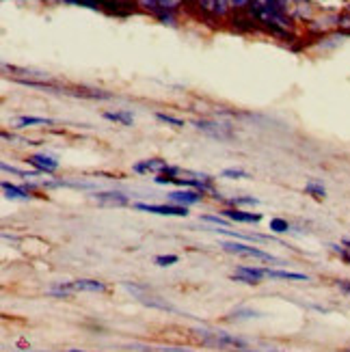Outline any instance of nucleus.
<instances>
[{
    "instance_id": "1",
    "label": "nucleus",
    "mask_w": 350,
    "mask_h": 352,
    "mask_svg": "<svg viewBox=\"0 0 350 352\" xmlns=\"http://www.w3.org/2000/svg\"><path fill=\"white\" fill-rule=\"evenodd\" d=\"M182 3H186V0H134V7L154 13L160 20H171Z\"/></svg>"
},
{
    "instance_id": "2",
    "label": "nucleus",
    "mask_w": 350,
    "mask_h": 352,
    "mask_svg": "<svg viewBox=\"0 0 350 352\" xmlns=\"http://www.w3.org/2000/svg\"><path fill=\"white\" fill-rule=\"evenodd\" d=\"M201 342L206 346H215V348H221V350H240L245 352L247 350V342L236 338V335H230V333H206L201 331Z\"/></svg>"
},
{
    "instance_id": "3",
    "label": "nucleus",
    "mask_w": 350,
    "mask_h": 352,
    "mask_svg": "<svg viewBox=\"0 0 350 352\" xmlns=\"http://www.w3.org/2000/svg\"><path fill=\"white\" fill-rule=\"evenodd\" d=\"M195 128L212 136V139H219V141H230L234 139V130L232 126H227V124H221V121H210V119H199V121H195Z\"/></svg>"
},
{
    "instance_id": "4",
    "label": "nucleus",
    "mask_w": 350,
    "mask_h": 352,
    "mask_svg": "<svg viewBox=\"0 0 350 352\" xmlns=\"http://www.w3.org/2000/svg\"><path fill=\"white\" fill-rule=\"evenodd\" d=\"M223 251L234 253V255H245V257L264 259V262H279V259H277V257H272L270 253H264L262 249L249 247V244H242V242H225V244H223Z\"/></svg>"
},
{
    "instance_id": "5",
    "label": "nucleus",
    "mask_w": 350,
    "mask_h": 352,
    "mask_svg": "<svg viewBox=\"0 0 350 352\" xmlns=\"http://www.w3.org/2000/svg\"><path fill=\"white\" fill-rule=\"evenodd\" d=\"M136 210H143V212H151V214H160V217H182L186 219L188 217V208L184 206H154V204H134Z\"/></svg>"
},
{
    "instance_id": "6",
    "label": "nucleus",
    "mask_w": 350,
    "mask_h": 352,
    "mask_svg": "<svg viewBox=\"0 0 350 352\" xmlns=\"http://www.w3.org/2000/svg\"><path fill=\"white\" fill-rule=\"evenodd\" d=\"M169 162L162 160V158H147V160H141L132 166L134 173H151V175H162L169 171Z\"/></svg>"
},
{
    "instance_id": "7",
    "label": "nucleus",
    "mask_w": 350,
    "mask_h": 352,
    "mask_svg": "<svg viewBox=\"0 0 350 352\" xmlns=\"http://www.w3.org/2000/svg\"><path fill=\"white\" fill-rule=\"evenodd\" d=\"M104 283L102 281H94V279H78L72 281L67 285H61L58 292L61 294H69V292H102Z\"/></svg>"
},
{
    "instance_id": "8",
    "label": "nucleus",
    "mask_w": 350,
    "mask_h": 352,
    "mask_svg": "<svg viewBox=\"0 0 350 352\" xmlns=\"http://www.w3.org/2000/svg\"><path fill=\"white\" fill-rule=\"evenodd\" d=\"M204 199V192L201 190H195V188H184V190H173L169 192V201L175 204V206H195V204H199Z\"/></svg>"
},
{
    "instance_id": "9",
    "label": "nucleus",
    "mask_w": 350,
    "mask_h": 352,
    "mask_svg": "<svg viewBox=\"0 0 350 352\" xmlns=\"http://www.w3.org/2000/svg\"><path fill=\"white\" fill-rule=\"evenodd\" d=\"M26 162L30 166H35L37 173H54L58 169V162L52 156H45V154H35V156H28Z\"/></svg>"
},
{
    "instance_id": "10",
    "label": "nucleus",
    "mask_w": 350,
    "mask_h": 352,
    "mask_svg": "<svg viewBox=\"0 0 350 352\" xmlns=\"http://www.w3.org/2000/svg\"><path fill=\"white\" fill-rule=\"evenodd\" d=\"M262 277H266V274H264V268H249V266H238V268H236V274H234V279H236V281L249 283V285L260 283Z\"/></svg>"
},
{
    "instance_id": "11",
    "label": "nucleus",
    "mask_w": 350,
    "mask_h": 352,
    "mask_svg": "<svg viewBox=\"0 0 350 352\" xmlns=\"http://www.w3.org/2000/svg\"><path fill=\"white\" fill-rule=\"evenodd\" d=\"M281 5H279V0H251L249 3V15L251 18H260V15L264 13H270V11H279ZM283 11V9H281Z\"/></svg>"
},
{
    "instance_id": "12",
    "label": "nucleus",
    "mask_w": 350,
    "mask_h": 352,
    "mask_svg": "<svg viewBox=\"0 0 350 352\" xmlns=\"http://www.w3.org/2000/svg\"><path fill=\"white\" fill-rule=\"evenodd\" d=\"M223 217L230 219L234 223H260L262 221V214H253V212H242V210H236V208H225L223 210Z\"/></svg>"
},
{
    "instance_id": "13",
    "label": "nucleus",
    "mask_w": 350,
    "mask_h": 352,
    "mask_svg": "<svg viewBox=\"0 0 350 352\" xmlns=\"http://www.w3.org/2000/svg\"><path fill=\"white\" fill-rule=\"evenodd\" d=\"M94 199L102 206H126V204H130V199L124 192H98V195H94Z\"/></svg>"
},
{
    "instance_id": "14",
    "label": "nucleus",
    "mask_w": 350,
    "mask_h": 352,
    "mask_svg": "<svg viewBox=\"0 0 350 352\" xmlns=\"http://www.w3.org/2000/svg\"><path fill=\"white\" fill-rule=\"evenodd\" d=\"M264 274L270 279H287V281H307V274L300 272H290V270H272V268H264Z\"/></svg>"
},
{
    "instance_id": "15",
    "label": "nucleus",
    "mask_w": 350,
    "mask_h": 352,
    "mask_svg": "<svg viewBox=\"0 0 350 352\" xmlns=\"http://www.w3.org/2000/svg\"><path fill=\"white\" fill-rule=\"evenodd\" d=\"M0 186H3V192H5V197H9V199H15V201H26V199H28V192H26V188L15 186V184H11V182H3V184H0Z\"/></svg>"
},
{
    "instance_id": "16",
    "label": "nucleus",
    "mask_w": 350,
    "mask_h": 352,
    "mask_svg": "<svg viewBox=\"0 0 350 352\" xmlns=\"http://www.w3.org/2000/svg\"><path fill=\"white\" fill-rule=\"evenodd\" d=\"M281 9L287 13V15H296V11L305 9V7H311L309 0H279Z\"/></svg>"
},
{
    "instance_id": "17",
    "label": "nucleus",
    "mask_w": 350,
    "mask_h": 352,
    "mask_svg": "<svg viewBox=\"0 0 350 352\" xmlns=\"http://www.w3.org/2000/svg\"><path fill=\"white\" fill-rule=\"evenodd\" d=\"M104 119H109V121H115V124H121V126H132V121H134V117H132V113H128V111H115V113H104Z\"/></svg>"
},
{
    "instance_id": "18",
    "label": "nucleus",
    "mask_w": 350,
    "mask_h": 352,
    "mask_svg": "<svg viewBox=\"0 0 350 352\" xmlns=\"http://www.w3.org/2000/svg\"><path fill=\"white\" fill-rule=\"evenodd\" d=\"M54 121L52 119H45V117H20L18 119V126L26 128V126H52Z\"/></svg>"
},
{
    "instance_id": "19",
    "label": "nucleus",
    "mask_w": 350,
    "mask_h": 352,
    "mask_svg": "<svg viewBox=\"0 0 350 352\" xmlns=\"http://www.w3.org/2000/svg\"><path fill=\"white\" fill-rule=\"evenodd\" d=\"M305 192H309L311 197L316 199H325L327 197V190L320 182H307V186H305Z\"/></svg>"
},
{
    "instance_id": "20",
    "label": "nucleus",
    "mask_w": 350,
    "mask_h": 352,
    "mask_svg": "<svg viewBox=\"0 0 350 352\" xmlns=\"http://www.w3.org/2000/svg\"><path fill=\"white\" fill-rule=\"evenodd\" d=\"M156 119H158V121H162V124H169V126H173V128H184V121L177 119V117H173V115H166V113H156Z\"/></svg>"
},
{
    "instance_id": "21",
    "label": "nucleus",
    "mask_w": 350,
    "mask_h": 352,
    "mask_svg": "<svg viewBox=\"0 0 350 352\" xmlns=\"http://www.w3.org/2000/svg\"><path fill=\"white\" fill-rule=\"evenodd\" d=\"M287 229H290V225H287L285 219H272V221H270V232L283 234V232H287Z\"/></svg>"
},
{
    "instance_id": "22",
    "label": "nucleus",
    "mask_w": 350,
    "mask_h": 352,
    "mask_svg": "<svg viewBox=\"0 0 350 352\" xmlns=\"http://www.w3.org/2000/svg\"><path fill=\"white\" fill-rule=\"evenodd\" d=\"M221 175L227 177V179H247V177H251L247 171H242V169H225Z\"/></svg>"
},
{
    "instance_id": "23",
    "label": "nucleus",
    "mask_w": 350,
    "mask_h": 352,
    "mask_svg": "<svg viewBox=\"0 0 350 352\" xmlns=\"http://www.w3.org/2000/svg\"><path fill=\"white\" fill-rule=\"evenodd\" d=\"M230 204L232 206H257L260 201H257L255 197H234V199H230Z\"/></svg>"
},
{
    "instance_id": "24",
    "label": "nucleus",
    "mask_w": 350,
    "mask_h": 352,
    "mask_svg": "<svg viewBox=\"0 0 350 352\" xmlns=\"http://www.w3.org/2000/svg\"><path fill=\"white\" fill-rule=\"evenodd\" d=\"M69 5H80V7H91V9H98L104 0H65Z\"/></svg>"
},
{
    "instance_id": "25",
    "label": "nucleus",
    "mask_w": 350,
    "mask_h": 352,
    "mask_svg": "<svg viewBox=\"0 0 350 352\" xmlns=\"http://www.w3.org/2000/svg\"><path fill=\"white\" fill-rule=\"evenodd\" d=\"M177 262V255H158L156 257V264L158 266H171Z\"/></svg>"
},
{
    "instance_id": "26",
    "label": "nucleus",
    "mask_w": 350,
    "mask_h": 352,
    "mask_svg": "<svg viewBox=\"0 0 350 352\" xmlns=\"http://www.w3.org/2000/svg\"><path fill=\"white\" fill-rule=\"evenodd\" d=\"M201 221L212 223V225H227V221H230V219H221V217H212V214H206V217H201Z\"/></svg>"
},
{
    "instance_id": "27",
    "label": "nucleus",
    "mask_w": 350,
    "mask_h": 352,
    "mask_svg": "<svg viewBox=\"0 0 350 352\" xmlns=\"http://www.w3.org/2000/svg\"><path fill=\"white\" fill-rule=\"evenodd\" d=\"M338 287L344 289L346 294H350V281H338Z\"/></svg>"
},
{
    "instance_id": "28",
    "label": "nucleus",
    "mask_w": 350,
    "mask_h": 352,
    "mask_svg": "<svg viewBox=\"0 0 350 352\" xmlns=\"http://www.w3.org/2000/svg\"><path fill=\"white\" fill-rule=\"evenodd\" d=\"M111 3L119 5V3H124V5H134V0H111Z\"/></svg>"
},
{
    "instance_id": "29",
    "label": "nucleus",
    "mask_w": 350,
    "mask_h": 352,
    "mask_svg": "<svg viewBox=\"0 0 350 352\" xmlns=\"http://www.w3.org/2000/svg\"><path fill=\"white\" fill-rule=\"evenodd\" d=\"M344 247H346V249L350 251V240H344Z\"/></svg>"
},
{
    "instance_id": "30",
    "label": "nucleus",
    "mask_w": 350,
    "mask_h": 352,
    "mask_svg": "<svg viewBox=\"0 0 350 352\" xmlns=\"http://www.w3.org/2000/svg\"><path fill=\"white\" fill-rule=\"evenodd\" d=\"M72 352H80V350H72Z\"/></svg>"
},
{
    "instance_id": "31",
    "label": "nucleus",
    "mask_w": 350,
    "mask_h": 352,
    "mask_svg": "<svg viewBox=\"0 0 350 352\" xmlns=\"http://www.w3.org/2000/svg\"><path fill=\"white\" fill-rule=\"evenodd\" d=\"M348 5H350V0H348Z\"/></svg>"
},
{
    "instance_id": "32",
    "label": "nucleus",
    "mask_w": 350,
    "mask_h": 352,
    "mask_svg": "<svg viewBox=\"0 0 350 352\" xmlns=\"http://www.w3.org/2000/svg\"><path fill=\"white\" fill-rule=\"evenodd\" d=\"M346 5H348V0H346Z\"/></svg>"
}]
</instances>
